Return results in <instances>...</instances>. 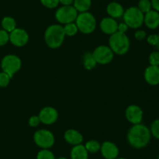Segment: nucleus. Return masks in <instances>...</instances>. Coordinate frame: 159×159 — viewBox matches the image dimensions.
Listing matches in <instances>:
<instances>
[{"label": "nucleus", "mask_w": 159, "mask_h": 159, "mask_svg": "<svg viewBox=\"0 0 159 159\" xmlns=\"http://www.w3.org/2000/svg\"><path fill=\"white\" fill-rule=\"evenodd\" d=\"M150 129L144 125L139 123L132 126L127 134V140L131 147L136 149L144 147L151 140Z\"/></svg>", "instance_id": "1"}, {"label": "nucleus", "mask_w": 159, "mask_h": 159, "mask_svg": "<svg viewBox=\"0 0 159 159\" xmlns=\"http://www.w3.org/2000/svg\"><path fill=\"white\" fill-rule=\"evenodd\" d=\"M65 34L64 27L60 24H52L48 26L44 33V40L51 48H58L63 44Z\"/></svg>", "instance_id": "2"}, {"label": "nucleus", "mask_w": 159, "mask_h": 159, "mask_svg": "<svg viewBox=\"0 0 159 159\" xmlns=\"http://www.w3.org/2000/svg\"><path fill=\"white\" fill-rule=\"evenodd\" d=\"M109 45L113 53L122 55L129 51L130 44L129 37L126 35L125 33L116 31V33L110 35Z\"/></svg>", "instance_id": "3"}, {"label": "nucleus", "mask_w": 159, "mask_h": 159, "mask_svg": "<svg viewBox=\"0 0 159 159\" xmlns=\"http://www.w3.org/2000/svg\"><path fill=\"white\" fill-rule=\"evenodd\" d=\"M123 18L128 27L137 29L144 23V14L138 7L132 6L124 11Z\"/></svg>", "instance_id": "4"}, {"label": "nucleus", "mask_w": 159, "mask_h": 159, "mask_svg": "<svg viewBox=\"0 0 159 159\" xmlns=\"http://www.w3.org/2000/svg\"><path fill=\"white\" fill-rule=\"evenodd\" d=\"M78 29L83 34H91L96 30V20L94 16L89 12H80L75 20Z\"/></svg>", "instance_id": "5"}, {"label": "nucleus", "mask_w": 159, "mask_h": 159, "mask_svg": "<svg viewBox=\"0 0 159 159\" xmlns=\"http://www.w3.org/2000/svg\"><path fill=\"white\" fill-rule=\"evenodd\" d=\"M21 65V60L16 55H7L3 58L1 62V66L3 72L7 73L11 78L20 70Z\"/></svg>", "instance_id": "6"}, {"label": "nucleus", "mask_w": 159, "mask_h": 159, "mask_svg": "<svg viewBox=\"0 0 159 159\" xmlns=\"http://www.w3.org/2000/svg\"><path fill=\"white\" fill-rule=\"evenodd\" d=\"M78 17V11L73 6H63L55 12V18L60 23H73Z\"/></svg>", "instance_id": "7"}, {"label": "nucleus", "mask_w": 159, "mask_h": 159, "mask_svg": "<svg viewBox=\"0 0 159 159\" xmlns=\"http://www.w3.org/2000/svg\"><path fill=\"white\" fill-rule=\"evenodd\" d=\"M34 140L36 144L43 149H48L54 143V136L48 129H39L34 133Z\"/></svg>", "instance_id": "8"}, {"label": "nucleus", "mask_w": 159, "mask_h": 159, "mask_svg": "<svg viewBox=\"0 0 159 159\" xmlns=\"http://www.w3.org/2000/svg\"><path fill=\"white\" fill-rule=\"evenodd\" d=\"M92 54L96 63L102 64V65L110 63L113 60V55H114L111 48L105 45H100L95 48Z\"/></svg>", "instance_id": "9"}, {"label": "nucleus", "mask_w": 159, "mask_h": 159, "mask_svg": "<svg viewBox=\"0 0 159 159\" xmlns=\"http://www.w3.org/2000/svg\"><path fill=\"white\" fill-rule=\"evenodd\" d=\"M9 41L15 46L22 47L28 42L29 35L25 30L22 28H16L12 32H10Z\"/></svg>", "instance_id": "10"}, {"label": "nucleus", "mask_w": 159, "mask_h": 159, "mask_svg": "<svg viewBox=\"0 0 159 159\" xmlns=\"http://www.w3.org/2000/svg\"><path fill=\"white\" fill-rule=\"evenodd\" d=\"M38 116L40 123L45 125H51L57 121L58 113L54 108L45 107L40 110Z\"/></svg>", "instance_id": "11"}, {"label": "nucleus", "mask_w": 159, "mask_h": 159, "mask_svg": "<svg viewBox=\"0 0 159 159\" xmlns=\"http://www.w3.org/2000/svg\"><path fill=\"white\" fill-rule=\"evenodd\" d=\"M126 118L132 124H139L143 118V111L139 106L131 104L126 109Z\"/></svg>", "instance_id": "12"}, {"label": "nucleus", "mask_w": 159, "mask_h": 159, "mask_svg": "<svg viewBox=\"0 0 159 159\" xmlns=\"http://www.w3.org/2000/svg\"><path fill=\"white\" fill-rule=\"evenodd\" d=\"M100 151L105 159H116L119 155V149L114 143L106 141L101 145Z\"/></svg>", "instance_id": "13"}, {"label": "nucleus", "mask_w": 159, "mask_h": 159, "mask_svg": "<svg viewBox=\"0 0 159 159\" xmlns=\"http://www.w3.org/2000/svg\"><path fill=\"white\" fill-rule=\"evenodd\" d=\"M144 80L152 86L159 84V66L149 65L144 71Z\"/></svg>", "instance_id": "14"}, {"label": "nucleus", "mask_w": 159, "mask_h": 159, "mask_svg": "<svg viewBox=\"0 0 159 159\" xmlns=\"http://www.w3.org/2000/svg\"><path fill=\"white\" fill-rule=\"evenodd\" d=\"M99 26L102 32L111 35L117 31L118 23L115 19L112 17H106L101 20Z\"/></svg>", "instance_id": "15"}, {"label": "nucleus", "mask_w": 159, "mask_h": 159, "mask_svg": "<svg viewBox=\"0 0 159 159\" xmlns=\"http://www.w3.org/2000/svg\"><path fill=\"white\" fill-rule=\"evenodd\" d=\"M144 23L149 29L155 30L159 26V12L152 9L144 14Z\"/></svg>", "instance_id": "16"}, {"label": "nucleus", "mask_w": 159, "mask_h": 159, "mask_svg": "<svg viewBox=\"0 0 159 159\" xmlns=\"http://www.w3.org/2000/svg\"><path fill=\"white\" fill-rule=\"evenodd\" d=\"M64 138L65 141L71 145L81 144L83 141V137L82 134L76 129H68L64 134Z\"/></svg>", "instance_id": "17"}, {"label": "nucleus", "mask_w": 159, "mask_h": 159, "mask_svg": "<svg viewBox=\"0 0 159 159\" xmlns=\"http://www.w3.org/2000/svg\"><path fill=\"white\" fill-rule=\"evenodd\" d=\"M107 13L113 19H118L123 17L124 13V9L122 5L116 2H112L109 3L107 7Z\"/></svg>", "instance_id": "18"}, {"label": "nucleus", "mask_w": 159, "mask_h": 159, "mask_svg": "<svg viewBox=\"0 0 159 159\" xmlns=\"http://www.w3.org/2000/svg\"><path fill=\"white\" fill-rule=\"evenodd\" d=\"M71 159H89V152L84 145H75L71 151Z\"/></svg>", "instance_id": "19"}, {"label": "nucleus", "mask_w": 159, "mask_h": 159, "mask_svg": "<svg viewBox=\"0 0 159 159\" xmlns=\"http://www.w3.org/2000/svg\"><path fill=\"white\" fill-rule=\"evenodd\" d=\"M91 6V0H74V2H73V6L75 8L78 12H88Z\"/></svg>", "instance_id": "20"}, {"label": "nucleus", "mask_w": 159, "mask_h": 159, "mask_svg": "<svg viewBox=\"0 0 159 159\" xmlns=\"http://www.w3.org/2000/svg\"><path fill=\"white\" fill-rule=\"evenodd\" d=\"M2 26L7 32H12L16 28V22L12 17H6L2 20Z\"/></svg>", "instance_id": "21"}, {"label": "nucleus", "mask_w": 159, "mask_h": 159, "mask_svg": "<svg viewBox=\"0 0 159 159\" xmlns=\"http://www.w3.org/2000/svg\"><path fill=\"white\" fill-rule=\"evenodd\" d=\"M83 63L84 67L88 70H91L93 69H94L96 67V64H97L96 60L94 59V58H93V54L90 52H87L85 54V55H84Z\"/></svg>", "instance_id": "22"}, {"label": "nucleus", "mask_w": 159, "mask_h": 159, "mask_svg": "<svg viewBox=\"0 0 159 159\" xmlns=\"http://www.w3.org/2000/svg\"><path fill=\"white\" fill-rule=\"evenodd\" d=\"M85 147V148H86L88 152L95 154V153H97L98 151L100 150L101 145L99 144V143L97 141V140H89V141L86 142Z\"/></svg>", "instance_id": "23"}, {"label": "nucleus", "mask_w": 159, "mask_h": 159, "mask_svg": "<svg viewBox=\"0 0 159 159\" xmlns=\"http://www.w3.org/2000/svg\"><path fill=\"white\" fill-rule=\"evenodd\" d=\"M64 27V31H65V35L67 36H74L77 34L78 31V26L75 23H67V24L65 25Z\"/></svg>", "instance_id": "24"}, {"label": "nucleus", "mask_w": 159, "mask_h": 159, "mask_svg": "<svg viewBox=\"0 0 159 159\" xmlns=\"http://www.w3.org/2000/svg\"><path fill=\"white\" fill-rule=\"evenodd\" d=\"M138 8L143 13L145 14L150 10H152V3H151L150 0H140L139 2H138Z\"/></svg>", "instance_id": "25"}, {"label": "nucleus", "mask_w": 159, "mask_h": 159, "mask_svg": "<svg viewBox=\"0 0 159 159\" xmlns=\"http://www.w3.org/2000/svg\"><path fill=\"white\" fill-rule=\"evenodd\" d=\"M37 159H56L52 151L48 149H42L37 153Z\"/></svg>", "instance_id": "26"}, {"label": "nucleus", "mask_w": 159, "mask_h": 159, "mask_svg": "<svg viewBox=\"0 0 159 159\" xmlns=\"http://www.w3.org/2000/svg\"><path fill=\"white\" fill-rule=\"evenodd\" d=\"M151 134L159 140V118L155 119L151 125Z\"/></svg>", "instance_id": "27"}, {"label": "nucleus", "mask_w": 159, "mask_h": 159, "mask_svg": "<svg viewBox=\"0 0 159 159\" xmlns=\"http://www.w3.org/2000/svg\"><path fill=\"white\" fill-rule=\"evenodd\" d=\"M149 63L150 65H155L159 66V52L158 51H153L149 55Z\"/></svg>", "instance_id": "28"}, {"label": "nucleus", "mask_w": 159, "mask_h": 159, "mask_svg": "<svg viewBox=\"0 0 159 159\" xmlns=\"http://www.w3.org/2000/svg\"><path fill=\"white\" fill-rule=\"evenodd\" d=\"M11 77L5 72L0 73V87H6L9 85Z\"/></svg>", "instance_id": "29"}, {"label": "nucleus", "mask_w": 159, "mask_h": 159, "mask_svg": "<svg viewBox=\"0 0 159 159\" xmlns=\"http://www.w3.org/2000/svg\"><path fill=\"white\" fill-rule=\"evenodd\" d=\"M40 2L42 3L43 6L49 9H54L58 6L59 0H40Z\"/></svg>", "instance_id": "30"}, {"label": "nucleus", "mask_w": 159, "mask_h": 159, "mask_svg": "<svg viewBox=\"0 0 159 159\" xmlns=\"http://www.w3.org/2000/svg\"><path fill=\"white\" fill-rule=\"evenodd\" d=\"M9 41V34L5 30H0V46L5 45Z\"/></svg>", "instance_id": "31"}, {"label": "nucleus", "mask_w": 159, "mask_h": 159, "mask_svg": "<svg viewBox=\"0 0 159 159\" xmlns=\"http://www.w3.org/2000/svg\"><path fill=\"white\" fill-rule=\"evenodd\" d=\"M147 41L151 45H157L159 43V37L157 34H150L148 37Z\"/></svg>", "instance_id": "32"}, {"label": "nucleus", "mask_w": 159, "mask_h": 159, "mask_svg": "<svg viewBox=\"0 0 159 159\" xmlns=\"http://www.w3.org/2000/svg\"><path fill=\"white\" fill-rule=\"evenodd\" d=\"M40 118H39V116H37V115H34V116L30 117V118L29 119V124L32 127H36V126H37L40 124Z\"/></svg>", "instance_id": "33"}, {"label": "nucleus", "mask_w": 159, "mask_h": 159, "mask_svg": "<svg viewBox=\"0 0 159 159\" xmlns=\"http://www.w3.org/2000/svg\"><path fill=\"white\" fill-rule=\"evenodd\" d=\"M135 38L138 41H142L146 37V32L142 30H138L134 34Z\"/></svg>", "instance_id": "34"}, {"label": "nucleus", "mask_w": 159, "mask_h": 159, "mask_svg": "<svg viewBox=\"0 0 159 159\" xmlns=\"http://www.w3.org/2000/svg\"><path fill=\"white\" fill-rule=\"evenodd\" d=\"M127 30H128V26L125 23H120V24H118L117 31H120V32L122 33H126V31Z\"/></svg>", "instance_id": "35"}, {"label": "nucleus", "mask_w": 159, "mask_h": 159, "mask_svg": "<svg viewBox=\"0 0 159 159\" xmlns=\"http://www.w3.org/2000/svg\"><path fill=\"white\" fill-rule=\"evenodd\" d=\"M154 10L159 12V0H150Z\"/></svg>", "instance_id": "36"}, {"label": "nucleus", "mask_w": 159, "mask_h": 159, "mask_svg": "<svg viewBox=\"0 0 159 159\" xmlns=\"http://www.w3.org/2000/svg\"><path fill=\"white\" fill-rule=\"evenodd\" d=\"M59 2L61 3L63 6H71L74 2V0H59Z\"/></svg>", "instance_id": "37"}, {"label": "nucleus", "mask_w": 159, "mask_h": 159, "mask_svg": "<svg viewBox=\"0 0 159 159\" xmlns=\"http://www.w3.org/2000/svg\"><path fill=\"white\" fill-rule=\"evenodd\" d=\"M57 159H68V158H66V157H58Z\"/></svg>", "instance_id": "38"}, {"label": "nucleus", "mask_w": 159, "mask_h": 159, "mask_svg": "<svg viewBox=\"0 0 159 159\" xmlns=\"http://www.w3.org/2000/svg\"><path fill=\"white\" fill-rule=\"evenodd\" d=\"M116 159H127V158H125V157H116Z\"/></svg>", "instance_id": "39"}, {"label": "nucleus", "mask_w": 159, "mask_h": 159, "mask_svg": "<svg viewBox=\"0 0 159 159\" xmlns=\"http://www.w3.org/2000/svg\"><path fill=\"white\" fill-rule=\"evenodd\" d=\"M158 37H159V33H158Z\"/></svg>", "instance_id": "40"}, {"label": "nucleus", "mask_w": 159, "mask_h": 159, "mask_svg": "<svg viewBox=\"0 0 159 159\" xmlns=\"http://www.w3.org/2000/svg\"><path fill=\"white\" fill-rule=\"evenodd\" d=\"M158 159H159V156H158Z\"/></svg>", "instance_id": "41"}]
</instances>
